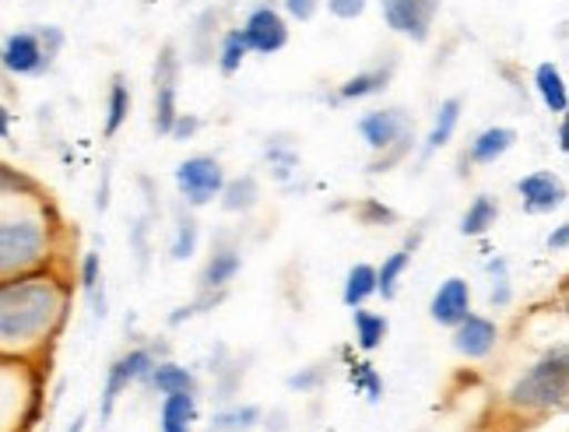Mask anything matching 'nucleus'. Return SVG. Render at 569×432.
Instances as JSON below:
<instances>
[{
	"label": "nucleus",
	"mask_w": 569,
	"mask_h": 432,
	"mask_svg": "<svg viewBox=\"0 0 569 432\" xmlns=\"http://www.w3.org/2000/svg\"><path fill=\"white\" fill-rule=\"evenodd\" d=\"M71 313V282L57 268L0 278V359L42 362Z\"/></svg>",
	"instance_id": "1"
},
{
	"label": "nucleus",
	"mask_w": 569,
	"mask_h": 432,
	"mask_svg": "<svg viewBox=\"0 0 569 432\" xmlns=\"http://www.w3.org/2000/svg\"><path fill=\"white\" fill-rule=\"evenodd\" d=\"M60 219L42 187L0 162V278L53 268Z\"/></svg>",
	"instance_id": "2"
},
{
	"label": "nucleus",
	"mask_w": 569,
	"mask_h": 432,
	"mask_svg": "<svg viewBox=\"0 0 569 432\" xmlns=\"http://www.w3.org/2000/svg\"><path fill=\"white\" fill-rule=\"evenodd\" d=\"M569 394V349L556 344L545 352L528 373H520L507 391V408L517 415H549L559 412Z\"/></svg>",
	"instance_id": "3"
},
{
	"label": "nucleus",
	"mask_w": 569,
	"mask_h": 432,
	"mask_svg": "<svg viewBox=\"0 0 569 432\" xmlns=\"http://www.w3.org/2000/svg\"><path fill=\"white\" fill-rule=\"evenodd\" d=\"M42 376L36 362L0 359V432H29L39 419Z\"/></svg>",
	"instance_id": "4"
},
{
	"label": "nucleus",
	"mask_w": 569,
	"mask_h": 432,
	"mask_svg": "<svg viewBox=\"0 0 569 432\" xmlns=\"http://www.w3.org/2000/svg\"><path fill=\"white\" fill-rule=\"evenodd\" d=\"M151 127H156V134H169L172 120H177L180 106H177V96H180V53H177V42H162V50L156 57V71H151Z\"/></svg>",
	"instance_id": "5"
},
{
	"label": "nucleus",
	"mask_w": 569,
	"mask_h": 432,
	"mask_svg": "<svg viewBox=\"0 0 569 432\" xmlns=\"http://www.w3.org/2000/svg\"><path fill=\"white\" fill-rule=\"evenodd\" d=\"M443 0H380V11L390 32H398L411 42H429L432 26L440 18Z\"/></svg>",
	"instance_id": "6"
},
{
	"label": "nucleus",
	"mask_w": 569,
	"mask_h": 432,
	"mask_svg": "<svg viewBox=\"0 0 569 432\" xmlns=\"http://www.w3.org/2000/svg\"><path fill=\"white\" fill-rule=\"evenodd\" d=\"M226 183V169L214 155H190L177 165V187L190 208L211 204Z\"/></svg>",
	"instance_id": "7"
},
{
	"label": "nucleus",
	"mask_w": 569,
	"mask_h": 432,
	"mask_svg": "<svg viewBox=\"0 0 569 432\" xmlns=\"http://www.w3.org/2000/svg\"><path fill=\"white\" fill-rule=\"evenodd\" d=\"M156 362H159V359H156V352H151V349H130V352H123L120 359H113V365H109V373H106L102 401H99V415H102V422L113 419L120 394L127 391L130 383H144V376L151 373V365H156Z\"/></svg>",
	"instance_id": "8"
},
{
	"label": "nucleus",
	"mask_w": 569,
	"mask_h": 432,
	"mask_svg": "<svg viewBox=\"0 0 569 432\" xmlns=\"http://www.w3.org/2000/svg\"><path fill=\"white\" fill-rule=\"evenodd\" d=\"M359 134L373 155H383L390 148L415 141V120L401 110V106H387V110H373L359 120Z\"/></svg>",
	"instance_id": "9"
},
{
	"label": "nucleus",
	"mask_w": 569,
	"mask_h": 432,
	"mask_svg": "<svg viewBox=\"0 0 569 432\" xmlns=\"http://www.w3.org/2000/svg\"><path fill=\"white\" fill-rule=\"evenodd\" d=\"M0 68L18 78H36L53 68V57L42 50V39L36 29H21L11 32L4 39V47H0Z\"/></svg>",
	"instance_id": "10"
},
{
	"label": "nucleus",
	"mask_w": 569,
	"mask_h": 432,
	"mask_svg": "<svg viewBox=\"0 0 569 432\" xmlns=\"http://www.w3.org/2000/svg\"><path fill=\"white\" fill-rule=\"evenodd\" d=\"M239 32H243V39H247V50L260 53V57H271V53L289 47V21H284V14L274 11L271 4L253 8Z\"/></svg>",
	"instance_id": "11"
},
{
	"label": "nucleus",
	"mask_w": 569,
	"mask_h": 432,
	"mask_svg": "<svg viewBox=\"0 0 569 432\" xmlns=\"http://www.w3.org/2000/svg\"><path fill=\"white\" fill-rule=\"evenodd\" d=\"M450 331H453V349H457V355H465L471 362L489 359L496 352V344H499V323L489 320V317H481V313H468Z\"/></svg>",
	"instance_id": "12"
},
{
	"label": "nucleus",
	"mask_w": 569,
	"mask_h": 432,
	"mask_svg": "<svg viewBox=\"0 0 569 432\" xmlns=\"http://www.w3.org/2000/svg\"><path fill=\"white\" fill-rule=\"evenodd\" d=\"M517 193H520V204L528 214H549V211L566 204V187L549 169H538V172H528V177H520Z\"/></svg>",
	"instance_id": "13"
},
{
	"label": "nucleus",
	"mask_w": 569,
	"mask_h": 432,
	"mask_svg": "<svg viewBox=\"0 0 569 432\" xmlns=\"http://www.w3.org/2000/svg\"><path fill=\"white\" fill-rule=\"evenodd\" d=\"M468 313H471V285L465 278H447V282L432 292L429 317L440 323V328H457Z\"/></svg>",
	"instance_id": "14"
},
{
	"label": "nucleus",
	"mask_w": 569,
	"mask_h": 432,
	"mask_svg": "<svg viewBox=\"0 0 569 432\" xmlns=\"http://www.w3.org/2000/svg\"><path fill=\"white\" fill-rule=\"evenodd\" d=\"M243 271V253L232 243H218L208 257V264L201 268V292H229V285L236 282V274Z\"/></svg>",
	"instance_id": "15"
},
{
	"label": "nucleus",
	"mask_w": 569,
	"mask_h": 432,
	"mask_svg": "<svg viewBox=\"0 0 569 432\" xmlns=\"http://www.w3.org/2000/svg\"><path fill=\"white\" fill-rule=\"evenodd\" d=\"M517 144V131L513 127H486L481 134H475V141L468 144V162L471 165H496L507 151Z\"/></svg>",
	"instance_id": "16"
},
{
	"label": "nucleus",
	"mask_w": 569,
	"mask_h": 432,
	"mask_svg": "<svg viewBox=\"0 0 569 432\" xmlns=\"http://www.w3.org/2000/svg\"><path fill=\"white\" fill-rule=\"evenodd\" d=\"M393 68H398V63L387 60V63H380V68H366L359 74H352L338 89V99L341 102H359V99H373V96L387 92V84L393 81Z\"/></svg>",
	"instance_id": "17"
},
{
	"label": "nucleus",
	"mask_w": 569,
	"mask_h": 432,
	"mask_svg": "<svg viewBox=\"0 0 569 432\" xmlns=\"http://www.w3.org/2000/svg\"><path fill=\"white\" fill-rule=\"evenodd\" d=\"M535 89H538V96H541L545 110H549V113L562 117V113L569 110L566 78H562V71L556 68L552 60H545V63H538V68H535Z\"/></svg>",
	"instance_id": "18"
},
{
	"label": "nucleus",
	"mask_w": 569,
	"mask_h": 432,
	"mask_svg": "<svg viewBox=\"0 0 569 432\" xmlns=\"http://www.w3.org/2000/svg\"><path fill=\"white\" fill-rule=\"evenodd\" d=\"M144 383L162 398L166 394H197V376L187 370V365H177V362H156L151 373L144 376Z\"/></svg>",
	"instance_id": "19"
},
{
	"label": "nucleus",
	"mask_w": 569,
	"mask_h": 432,
	"mask_svg": "<svg viewBox=\"0 0 569 432\" xmlns=\"http://www.w3.org/2000/svg\"><path fill=\"white\" fill-rule=\"evenodd\" d=\"M130 106H134V96H130V81H127V74L117 71L113 78H109V92H106V127H102L106 138L120 134V127L130 117Z\"/></svg>",
	"instance_id": "20"
},
{
	"label": "nucleus",
	"mask_w": 569,
	"mask_h": 432,
	"mask_svg": "<svg viewBox=\"0 0 569 432\" xmlns=\"http://www.w3.org/2000/svg\"><path fill=\"white\" fill-rule=\"evenodd\" d=\"M197 422V394H166L159 408L162 432H193Z\"/></svg>",
	"instance_id": "21"
},
{
	"label": "nucleus",
	"mask_w": 569,
	"mask_h": 432,
	"mask_svg": "<svg viewBox=\"0 0 569 432\" xmlns=\"http://www.w3.org/2000/svg\"><path fill=\"white\" fill-rule=\"evenodd\" d=\"M461 113H465V99H443L440 102V110H436V120H432V131L426 138V155H432V151H440L453 141V131H457V123H461Z\"/></svg>",
	"instance_id": "22"
},
{
	"label": "nucleus",
	"mask_w": 569,
	"mask_h": 432,
	"mask_svg": "<svg viewBox=\"0 0 569 432\" xmlns=\"http://www.w3.org/2000/svg\"><path fill=\"white\" fill-rule=\"evenodd\" d=\"M218 39H222V32H218V11L208 8L197 14L190 29V63H208L218 50Z\"/></svg>",
	"instance_id": "23"
},
{
	"label": "nucleus",
	"mask_w": 569,
	"mask_h": 432,
	"mask_svg": "<svg viewBox=\"0 0 569 432\" xmlns=\"http://www.w3.org/2000/svg\"><path fill=\"white\" fill-rule=\"evenodd\" d=\"M218 198H222V208L229 214H247V211H253L260 204V183H257L253 172H247V177L226 180Z\"/></svg>",
	"instance_id": "24"
},
{
	"label": "nucleus",
	"mask_w": 569,
	"mask_h": 432,
	"mask_svg": "<svg viewBox=\"0 0 569 432\" xmlns=\"http://www.w3.org/2000/svg\"><path fill=\"white\" fill-rule=\"evenodd\" d=\"M352 323H356V344L362 352H377L390 334V320L383 313L362 310V307L352 310Z\"/></svg>",
	"instance_id": "25"
},
{
	"label": "nucleus",
	"mask_w": 569,
	"mask_h": 432,
	"mask_svg": "<svg viewBox=\"0 0 569 432\" xmlns=\"http://www.w3.org/2000/svg\"><path fill=\"white\" fill-rule=\"evenodd\" d=\"M377 295V268L373 264H356L345 278V289H341V299L348 310H359L366 307L369 299Z\"/></svg>",
	"instance_id": "26"
},
{
	"label": "nucleus",
	"mask_w": 569,
	"mask_h": 432,
	"mask_svg": "<svg viewBox=\"0 0 569 432\" xmlns=\"http://www.w3.org/2000/svg\"><path fill=\"white\" fill-rule=\"evenodd\" d=\"M411 250L408 247H401V250H393L387 261L377 268V295H383L387 302L398 295V289H401V278L408 274V268H411Z\"/></svg>",
	"instance_id": "27"
},
{
	"label": "nucleus",
	"mask_w": 569,
	"mask_h": 432,
	"mask_svg": "<svg viewBox=\"0 0 569 432\" xmlns=\"http://www.w3.org/2000/svg\"><path fill=\"white\" fill-rule=\"evenodd\" d=\"M78 282H81V292L92 299L96 307V317H106V292H102V257L96 250H89L81 257L78 264Z\"/></svg>",
	"instance_id": "28"
},
{
	"label": "nucleus",
	"mask_w": 569,
	"mask_h": 432,
	"mask_svg": "<svg viewBox=\"0 0 569 432\" xmlns=\"http://www.w3.org/2000/svg\"><path fill=\"white\" fill-rule=\"evenodd\" d=\"M250 57V50H247V39H243V32L239 29H229V32H222V39H218V50H214V63H218V71L222 74H236L239 68H243V60Z\"/></svg>",
	"instance_id": "29"
},
{
	"label": "nucleus",
	"mask_w": 569,
	"mask_h": 432,
	"mask_svg": "<svg viewBox=\"0 0 569 432\" xmlns=\"http://www.w3.org/2000/svg\"><path fill=\"white\" fill-rule=\"evenodd\" d=\"M499 219V204L489 198V193H478V198L468 204L465 219H461V232L465 235H486Z\"/></svg>",
	"instance_id": "30"
},
{
	"label": "nucleus",
	"mask_w": 569,
	"mask_h": 432,
	"mask_svg": "<svg viewBox=\"0 0 569 432\" xmlns=\"http://www.w3.org/2000/svg\"><path fill=\"white\" fill-rule=\"evenodd\" d=\"M197 243H201V229H197V219L190 211H177V232H172V247L169 257L172 261H190L197 253Z\"/></svg>",
	"instance_id": "31"
},
{
	"label": "nucleus",
	"mask_w": 569,
	"mask_h": 432,
	"mask_svg": "<svg viewBox=\"0 0 569 432\" xmlns=\"http://www.w3.org/2000/svg\"><path fill=\"white\" fill-rule=\"evenodd\" d=\"M345 370H348V380H352L356 391H366L369 401H380L383 398V380L377 373V365L373 362H366V359H348L345 362Z\"/></svg>",
	"instance_id": "32"
},
{
	"label": "nucleus",
	"mask_w": 569,
	"mask_h": 432,
	"mask_svg": "<svg viewBox=\"0 0 569 432\" xmlns=\"http://www.w3.org/2000/svg\"><path fill=\"white\" fill-rule=\"evenodd\" d=\"M260 419H264V412L257 404H239L214 415V432H250L253 425H260Z\"/></svg>",
	"instance_id": "33"
},
{
	"label": "nucleus",
	"mask_w": 569,
	"mask_h": 432,
	"mask_svg": "<svg viewBox=\"0 0 569 432\" xmlns=\"http://www.w3.org/2000/svg\"><path fill=\"white\" fill-rule=\"evenodd\" d=\"M356 219H359L362 225H369V229H390V225H398V211L387 208V204L377 201V198H366V201H359V208H356Z\"/></svg>",
	"instance_id": "34"
},
{
	"label": "nucleus",
	"mask_w": 569,
	"mask_h": 432,
	"mask_svg": "<svg viewBox=\"0 0 569 432\" xmlns=\"http://www.w3.org/2000/svg\"><path fill=\"white\" fill-rule=\"evenodd\" d=\"M489 271H492V292H489L492 310L510 307L513 289H510V278H507V261H502V257H496V261H489Z\"/></svg>",
	"instance_id": "35"
},
{
	"label": "nucleus",
	"mask_w": 569,
	"mask_h": 432,
	"mask_svg": "<svg viewBox=\"0 0 569 432\" xmlns=\"http://www.w3.org/2000/svg\"><path fill=\"white\" fill-rule=\"evenodd\" d=\"M327 380H331V362H313V365H306L302 373L289 376V386L299 394H310V391H317V386H323Z\"/></svg>",
	"instance_id": "36"
},
{
	"label": "nucleus",
	"mask_w": 569,
	"mask_h": 432,
	"mask_svg": "<svg viewBox=\"0 0 569 432\" xmlns=\"http://www.w3.org/2000/svg\"><path fill=\"white\" fill-rule=\"evenodd\" d=\"M268 159H271V169H274V177H278V180H289V177H292V169L299 165V155H296V151H284V148H278V144L268 148Z\"/></svg>",
	"instance_id": "37"
},
{
	"label": "nucleus",
	"mask_w": 569,
	"mask_h": 432,
	"mask_svg": "<svg viewBox=\"0 0 569 432\" xmlns=\"http://www.w3.org/2000/svg\"><path fill=\"white\" fill-rule=\"evenodd\" d=\"M323 4H327V11H331L338 21H356V18L366 14L369 0H323Z\"/></svg>",
	"instance_id": "38"
},
{
	"label": "nucleus",
	"mask_w": 569,
	"mask_h": 432,
	"mask_svg": "<svg viewBox=\"0 0 569 432\" xmlns=\"http://www.w3.org/2000/svg\"><path fill=\"white\" fill-rule=\"evenodd\" d=\"M197 131H201V120H197L193 113H177V120H172L166 138H172V141H190Z\"/></svg>",
	"instance_id": "39"
},
{
	"label": "nucleus",
	"mask_w": 569,
	"mask_h": 432,
	"mask_svg": "<svg viewBox=\"0 0 569 432\" xmlns=\"http://www.w3.org/2000/svg\"><path fill=\"white\" fill-rule=\"evenodd\" d=\"M281 4H284V14H289L292 21H313L323 0H281Z\"/></svg>",
	"instance_id": "40"
},
{
	"label": "nucleus",
	"mask_w": 569,
	"mask_h": 432,
	"mask_svg": "<svg viewBox=\"0 0 569 432\" xmlns=\"http://www.w3.org/2000/svg\"><path fill=\"white\" fill-rule=\"evenodd\" d=\"M549 250H556V253H566L569 250V225L566 222L549 232Z\"/></svg>",
	"instance_id": "41"
},
{
	"label": "nucleus",
	"mask_w": 569,
	"mask_h": 432,
	"mask_svg": "<svg viewBox=\"0 0 569 432\" xmlns=\"http://www.w3.org/2000/svg\"><path fill=\"white\" fill-rule=\"evenodd\" d=\"M556 144H559V151L566 155V151H569V127H566L562 117H559V127H556Z\"/></svg>",
	"instance_id": "42"
},
{
	"label": "nucleus",
	"mask_w": 569,
	"mask_h": 432,
	"mask_svg": "<svg viewBox=\"0 0 569 432\" xmlns=\"http://www.w3.org/2000/svg\"><path fill=\"white\" fill-rule=\"evenodd\" d=\"M11 138V113L0 106V141H8Z\"/></svg>",
	"instance_id": "43"
},
{
	"label": "nucleus",
	"mask_w": 569,
	"mask_h": 432,
	"mask_svg": "<svg viewBox=\"0 0 569 432\" xmlns=\"http://www.w3.org/2000/svg\"><path fill=\"white\" fill-rule=\"evenodd\" d=\"M68 432H84V415H78V419H74V425H71Z\"/></svg>",
	"instance_id": "44"
}]
</instances>
